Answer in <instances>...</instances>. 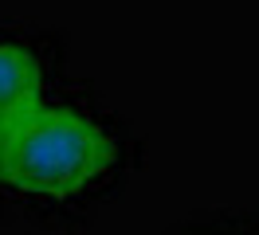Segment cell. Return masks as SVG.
Wrapping results in <instances>:
<instances>
[{"mask_svg": "<svg viewBox=\"0 0 259 235\" xmlns=\"http://www.w3.org/2000/svg\"><path fill=\"white\" fill-rule=\"evenodd\" d=\"M44 102V63L28 43L0 39V133Z\"/></svg>", "mask_w": 259, "mask_h": 235, "instance_id": "2", "label": "cell"}, {"mask_svg": "<svg viewBox=\"0 0 259 235\" xmlns=\"http://www.w3.org/2000/svg\"><path fill=\"white\" fill-rule=\"evenodd\" d=\"M118 141L95 114L71 102H39L0 133V184L16 196L67 200L114 169Z\"/></svg>", "mask_w": 259, "mask_h": 235, "instance_id": "1", "label": "cell"}]
</instances>
